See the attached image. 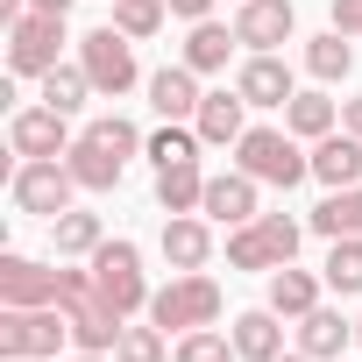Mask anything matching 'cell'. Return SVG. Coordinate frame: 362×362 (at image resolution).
I'll return each instance as SVG.
<instances>
[{
	"mask_svg": "<svg viewBox=\"0 0 362 362\" xmlns=\"http://www.w3.org/2000/svg\"><path fill=\"white\" fill-rule=\"evenodd\" d=\"M313 177L327 192H341V185H362V135H320L313 142Z\"/></svg>",
	"mask_w": 362,
	"mask_h": 362,
	"instance_id": "obj_17",
	"label": "cell"
},
{
	"mask_svg": "<svg viewBox=\"0 0 362 362\" xmlns=\"http://www.w3.org/2000/svg\"><path fill=\"white\" fill-rule=\"evenodd\" d=\"M235 355L242 362H277L284 355V313H270V305L235 313Z\"/></svg>",
	"mask_w": 362,
	"mask_h": 362,
	"instance_id": "obj_18",
	"label": "cell"
},
{
	"mask_svg": "<svg viewBox=\"0 0 362 362\" xmlns=\"http://www.w3.org/2000/svg\"><path fill=\"white\" fill-rule=\"evenodd\" d=\"M86 135H93L100 149H114V156H135V149H142V135H135V121H121V114H107V121H93Z\"/></svg>",
	"mask_w": 362,
	"mask_h": 362,
	"instance_id": "obj_34",
	"label": "cell"
},
{
	"mask_svg": "<svg viewBox=\"0 0 362 362\" xmlns=\"http://www.w3.org/2000/svg\"><path fill=\"white\" fill-rule=\"evenodd\" d=\"M142 149H149V163L163 170V163H185V156H199L206 142H199V128H192V121H163V128H156Z\"/></svg>",
	"mask_w": 362,
	"mask_h": 362,
	"instance_id": "obj_30",
	"label": "cell"
},
{
	"mask_svg": "<svg viewBox=\"0 0 362 362\" xmlns=\"http://www.w3.org/2000/svg\"><path fill=\"white\" fill-rule=\"evenodd\" d=\"M57 277L64 270H43L29 256H0V305H57Z\"/></svg>",
	"mask_w": 362,
	"mask_h": 362,
	"instance_id": "obj_14",
	"label": "cell"
},
{
	"mask_svg": "<svg viewBox=\"0 0 362 362\" xmlns=\"http://www.w3.org/2000/svg\"><path fill=\"white\" fill-rule=\"evenodd\" d=\"M71 192H78V177H71L64 156H29V163L15 170V206H22V214L57 221V214H71Z\"/></svg>",
	"mask_w": 362,
	"mask_h": 362,
	"instance_id": "obj_8",
	"label": "cell"
},
{
	"mask_svg": "<svg viewBox=\"0 0 362 362\" xmlns=\"http://www.w3.org/2000/svg\"><path fill=\"white\" fill-rule=\"evenodd\" d=\"M163 15H170V0H114V29H121V36H135V43H142V36H156V29H163Z\"/></svg>",
	"mask_w": 362,
	"mask_h": 362,
	"instance_id": "obj_32",
	"label": "cell"
},
{
	"mask_svg": "<svg viewBox=\"0 0 362 362\" xmlns=\"http://www.w3.org/2000/svg\"><path fill=\"white\" fill-rule=\"evenodd\" d=\"M57 50H64V15L29 8V15L8 22V71H15V78H43L50 64H64Z\"/></svg>",
	"mask_w": 362,
	"mask_h": 362,
	"instance_id": "obj_6",
	"label": "cell"
},
{
	"mask_svg": "<svg viewBox=\"0 0 362 362\" xmlns=\"http://www.w3.org/2000/svg\"><path fill=\"white\" fill-rule=\"evenodd\" d=\"M71 362H107V355H86V348H78V355H71Z\"/></svg>",
	"mask_w": 362,
	"mask_h": 362,
	"instance_id": "obj_40",
	"label": "cell"
},
{
	"mask_svg": "<svg viewBox=\"0 0 362 362\" xmlns=\"http://www.w3.org/2000/svg\"><path fill=\"white\" fill-rule=\"evenodd\" d=\"M334 29L341 36H362V0H334Z\"/></svg>",
	"mask_w": 362,
	"mask_h": 362,
	"instance_id": "obj_35",
	"label": "cell"
},
{
	"mask_svg": "<svg viewBox=\"0 0 362 362\" xmlns=\"http://www.w3.org/2000/svg\"><path fill=\"white\" fill-rule=\"evenodd\" d=\"M149 320L170 334H192V327H214L221 320V284L206 277V270H177L163 291H149Z\"/></svg>",
	"mask_w": 362,
	"mask_h": 362,
	"instance_id": "obj_3",
	"label": "cell"
},
{
	"mask_svg": "<svg viewBox=\"0 0 362 362\" xmlns=\"http://www.w3.org/2000/svg\"><path fill=\"white\" fill-rule=\"evenodd\" d=\"M78 64H86V78H93V93H107V100H121V93H135V36H121L114 22L107 29H93V36H78Z\"/></svg>",
	"mask_w": 362,
	"mask_h": 362,
	"instance_id": "obj_7",
	"label": "cell"
},
{
	"mask_svg": "<svg viewBox=\"0 0 362 362\" xmlns=\"http://www.w3.org/2000/svg\"><path fill=\"white\" fill-rule=\"evenodd\" d=\"M277 362H313V355H305V348H298V355H277Z\"/></svg>",
	"mask_w": 362,
	"mask_h": 362,
	"instance_id": "obj_41",
	"label": "cell"
},
{
	"mask_svg": "<svg viewBox=\"0 0 362 362\" xmlns=\"http://www.w3.org/2000/svg\"><path fill=\"white\" fill-rule=\"evenodd\" d=\"M71 114H57V107H22L15 121H8V149L29 163V156H71Z\"/></svg>",
	"mask_w": 362,
	"mask_h": 362,
	"instance_id": "obj_9",
	"label": "cell"
},
{
	"mask_svg": "<svg viewBox=\"0 0 362 362\" xmlns=\"http://www.w3.org/2000/svg\"><path fill=\"white\" fill-rule=\"evenodd\" d=\"M284 128H291L298 142H320V135H334V100H327V93H291V107H284Z\"/></svg>",
	"mask_w": 362,
	"mask_h": 362,
	"instance_id": "obj_26",
	"label": "cell"
},
{
	"mask_svg": "<svg viewBox=\"0 0 362 362\" xmlns=\"http://www.w3.org/2000/svg\"><path fill=\"white\" fill-rule=\"evenodd\" d=\"M170 362H242V355H235V334H214V327H192V334H177Z\"/></svg>",
	"mask_w": 362,
	"mask_h": 362,
	"instance_id": "obj_31",
	"label": "cell"
},
{
	"mask_svg": "<svg viewBox=\"0 0 362 362\" xmlns=\"http://www.w3.org/2000/svg\"><path fill=\"white\" fill-rule=\"evenodd\" d=\"M235 43H242V36H235L228 22H214V15H206V22H192V36H185V57H177V64H192L199 78H214V71H228Z\"/></svg>",
	"mask_w": 362,
	"mask_h": 362,
	"instance_id": "obj_19",
	"label": "cell"
},
{
	"mask_svg": "<svg viewBox=\"0 0 362 362\" xmlns=\"http://www.w3.org/2000/svg\"><path fill=\"white\" fill-rule=\"evenodd\" d=\"M50 242H57V256H93L100 242H107V228H100V214H57L50 221Z\"/></svg>",
	"mask_w": 362,
	"mask_h": 362,
	"instance_id": "obj_27",
	"label": "cell"
},
{
	"mask_svg": "<svg viewBox=\"0 0 362 362\" xmlns=\"http://www.w3.org/2000/svg\"><path fill=\"white\" fill-rule=\"evenodd\" d=\"M341 128H348V135H362V100H341Z\"/></svg>",
	"mask_w": 362,
	"mask_h": 362,
	"instance_id": "obj_37",
	"label": "cell"
},
{
	"mask_svg": "<svg viewBox=\"0 0 362 362\" xmlns=\"http://www.w3.org/2000/svg\"><path fill=\"white\" fill-rule=\"evenodd\" d=\"M71 341L64 305H0V355H57Z\"/></svg>",
	"mask_w": 362,
	"mask_h": 362,
	"instance_id": "obj_5",
	"label": "cell"
},
{
	"mask_svg": "<svg viewBox=\"0 0 362 362\" xmlns=\"http://www.w3.org/2000/svg\"><path fill=\"white\" fill-rule=\"evenodd\" d=\"M86 93H93L86 64H50V71H43V107H57V114H78V107H86Z\"/></svg>",
	"mask_w": 362,
	"mask_h": 362,
	"instance_id": "obj_28",
	"label": "cell"
},
{
	"mask_svg": "<svg viewBox=\"0 0 362 362\" xmlns=\"http://www.w3.org/2000/svg\"><path fill=\"white\" fill-rule=\"evenodd\" d=\"M29 8H43V15H71V0H29Z\"/></svg>",
	"mask_w": 362,
	"mask_h": 362,
	"instance_id": "obj_38",
	"label": "cell"
},
{
	"mask_svg": "<svg viewBox=\"0 0 362 362\" xmlns=\"http://www.w3.org/2000/svg\"><path fill=\"white\" fill-rule=\"evenodd\" d=\"M93 284H100V298L121 313V320H135V313H149V277H142V249L128 242V235H114V242H100L93 249Z\"/></svg>",
	"mask_w": 362,
	"mask_h": 362,
	"instance_id": "obj_2",
	"label": "cell"
},
{
	"mask_svg": "<svg viewBox=\"0 0 362 362\" xmlns=\"http://www.w3.org/2000/svg\"><path fill=\"white\" fill-rule=\"evenodd\" d=\"M64 163H71V177H78V192H114V185H121V170H128V156H114V149H100L93 135H78Z\"/></svg>",
	"mask_w": 362,
	"mask_h": 362,
	"instance_id": "obj_20",
	"label": "cell"
},
{
	"mask_svg": "<svg viewBox=\"0 0 362 362\" xmlns=\"http://www.w3.org/2000/svg\"><path fill=\"white\" fill-rule=\"evenodd\" d=\"M263 305H270V313H284V320H305V313L320 305V277H313V270H298V263H284V270H270Z\"/></svg>",
	"mask_w": 362,
	"mask_h": 362,
	"instance_id": "obj_22",
	"label": "cell"
},
{
	"mask_svg": "<svg viewBox=\"0 0 362 362\" xmlns=\"http://www.w3.org/2000/svg\"><path fill=\"white\" fill-rule=\"evenodd\" d=\"M235 93H242L249 107H291L298 78H291V64H284L277 50H249V64L235 71Z\"/></svg>",
	"mask_w": 362,
	"mask_h": 362,
	"instance_id": "obj_10",
	"label": "cell"
},
{
	"mask_svg": "<svg viewBox=\"0 0 362 362\" xmlns=\"http://www.w3.org/2000/svg\"><path fill=\"white\" fill-rule=\"evenodd\" d=\"M327 291H341V298H355L362 291V235H341L334 249H327Z\"/></svg>",
	"mask_w": 362,
	"mask_h": 362,
	"instance_id": "obj_29",
	"label": "cell"
},
{
	"mask_svg": "<svg viewBox=\"0 0 362 362\" xmlns=\"http://www.w3.org/2000/svg\"><path fill=\"white\" fill-rule=\"evenodd\" d=\"M298 235H305V228H298L291 214H256L249 228L228 235V263H235V270H284V263L298 256Z\"/></svg>",
	"mask_w": 362,
	"mask_h": 362,
	"instance_id": "obj_4",
	"label": "cell"
},
{
	"mask_svg": "<svg viewBox=\"0 0 362 362\" xmlns=\"http://www.w3.org/2000/svg\"><path fill=\"white\" fill-rule=\"evenodd\" d=\"M305 71H313L320 86H334V78H348V71H355V43H348L341 29H327V36H313V43H305Z\"/></svg>",
	"mask_w": 362,
	"mask_h": 362,
	"instance_id": "obj_25",
	"label": "cell"
},
{
	"mask_svg": "<svg viewBox=\"0 0 362 362\" xmlns=\"http://www.w3.org/2000/svg\"><path fill=\"white\" fill-rule=\"evenodd\" d=\"M199 214L221 221V228H249V221H256V177H249V170H221V177H206Z\"/></svg>",
	"mask_w": 362,
	"mask_h": 362,
	"instance_id": "obj_13",
	"label": "cell"
},
{
	"mask_svg": "<svg viewBox=\"0 0 362 362\" xmlns=\"http://www.w3.org/2000/svg\"><path fill=\"white\" fill-rule=\"evenodd\" d=\"M199 71L192 64H163V71H149V107L163 114V121H192L199 114Z\"/></svg>",
	"mask_w": 362,
	"mask_h": 362,
	"instance_id": "obj_15",
	"label": "cell"
},
{
	"mask_svg": "<svg viewBox=\"0 0 362 362\" xmlns=\"http://www.w3.org/2000/svg\"><path fill=\"white\" fill-rule=\"evenodd\" d=\"M313 235H327V242H341V235H362V185H341V192H327V199L313 206Z\"/></svg>",
	"mask_w": 362,
	"mask_h": 362,
	"instance_id": "obj_24",
	"label": "cell"
},
{
	"mask_svg": "<svg viewBox=\"0 0 362 362\" xmlns=\"http://www.w3.org/2000/svg\"><path fill=\"white\" fill-rule=\"evenodd\" d=\"M199 199H206V170H199V156L156 170V206H163V214H199Z\"/></svg>",
	"mask_w": 362,
	"mask_h": 362,
	"instance_id": "obj_21",
	"label": "cell"
},
{
	"mask_svg": "<svg viewBox=\"0 0 362 362\" xmlns=\"http://www.w3.org/2000/svg\"><path fill=\"white\" fill-rule=\"evenodd\" d=\"M355 348H362V320H355Z\"/></svg>",
	"mask_w": 362,
	"mask_h": 362,
	"instance_id": "obj_42",
	"label": "cell"
},
{
	"mask_svg": "<svg viewBox=\"0 0 362 362\" xmlns=\"http://www.w3.org/2000/svg\"><path fill=\"white\" fill-rule=\"evenodd\" d=\"M8 362H57V355H8Z\"/></svg>",
	"mask_w": 362,
	"mask_h": 362,
	"instance_id": "obj_39",
	"label": "cell"
},
{
	"mask_svg": "<svg viewBox=\"0 0 362 362\" xmlns=\"http://www.w3.org/2000/svg\"><path fill=\"white\" fill-rule=\"evenodd\" d=\"M235 170H249L256 185L291 192L298 177H313V156L298 149V135H291V128H249V135L235 142Z\"/></svg>",
	"mask_w": 362,
	"mask_h": 362,
	"instance_id": "obj_1",
	"label": "cell"
},
{
	"mask_svg": "<svg viewBox=\"0 0 362 362\" xmlns=\"http://www.w3.org/2000/svg\"><path fill=\"white\" fill-rule=\"evenodd\" d=\"M192 128H199V142H206V149H235V142L249 135V100L221 86V93H206V100H199Z\"/></svg>",
	"mask_w": 362,
	"mask_h": 362,
	"instance_id": "obj_12",
	"label": "cell"
},
{
	"mask_svg": "<svg viewBox=\"0 0 362 362\" xmlns=\"http://www.w3.org/2000/svg\"><path fill=\"white\" fill-rule=\"evenodd\" d=\"M235 36L249 50H277V43L298 36V8H291V0H242V8H235Z\"/></svg>",
	"mask_w": 362,
	"mask_h": 362,
	"instance_id": "obj_11",
	"label": "cell"
},
{
	"mask_svg": "<svg viewBox=\"0 0 362 362\" xmlns=\"http://www.w3.org/2000/svg\"><path fill=\"white\" fill-rule=\"evenodd\" d=\"M214 256V228L199 214H163V263L170 270H206Z\"/></svg>",
	"mask_w": 362,
	"mask_h": 362,
	"instance_id": "obj_16",
	"label": "cell"
},
{
	"mask_svg": "<svg viewBox=\"0 0 362 362\" xmlns=\"http://www.w3.org/2000/svg\"><path fill=\"white\" fill-rule=\"evenodd\" d=\"M170 15H177V22H206L214 0H170Z\"/></svg>",
	"mask_w": 362,
	"mask_h": 362,
	"instance_id": "obj_36",
	"label": "cell"
},
{
	"mask_svg": "<svg viewBox=\"0 0 362 362\" xmlns=\"http://www.w3.org/2000/svg\"><path fill=\"white\" fill-rule=\"evenodd\" d=\"M163 341H170V334H163L156 320H149V327H128L121 348H114V362H163Z\"/></svg>",
	"mask_w": 362,
	"mask_h": 362,
	"instance_id": "obj_33",
	"label": "cell"
},
{
	"mask_svg": "<svg viewBox=\"0 0 362 362\" xmlns=\"http://www.w3.org/2000/svg\"><path fill=\"white\" fill-rule=\"evenodd\" d=\"M348 341H355V320H341L334 305H313V313L298 320V348H305L313 362H334Z\"/></svg>",
	"mask_w": 362,
	"mask_h": 362,
	"instance_id": "obj_23",
	"label": "cell"
}]
</instances>
